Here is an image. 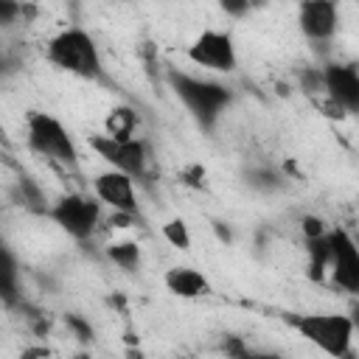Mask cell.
Segmentation results:
<instances>
[{
	"label": "cell",
	"mask_w": 359,
	"mask_h": 359,
	"mask_svg": "<svg viewBox=\"0 0 359 359\" xmlns=\"http://www.w3.org/2000/svg\"><path fill=\"white\" fill-rule=\"evenodd\" d=\"M165 81H168L171 93L177 95V101L196 121V126L205 132H213L219 118L224 115V109H230V104H233V90L222 81L191 76V73L177 70V67L165 70Z\"/></svg>",
	"instance_id": "obj_1"
},
{
	"label": "cell",
	"mask_w": 359,
	"mask_h": 359,
	"mask_svg": "<svg viewBox=\"0 0 359 359\" xmlns=\"http://www.w3.org/2000/svg\"><path fill=\"white\" fill-rule=\"evenodd\" d=\"M45 59L53 67H59L62 73H70L76 79H84V81L104 79L101 50L95 45V39L79 25H70V28L53 34L45 45Z\"/></svg>",
	"instance_id": "obj_2"
},
{
	"label": "cell",
	"mask_w": 359,
	"mask_h": 359,
	"mask_svg": "<svg viewBox=\"0 0 359 359\" xmlns=\"http://www.w3.org/2000/svg\"><path fill=\"white\" fill-rule=\"evenodd\" d=\"M283 320L314 348L328 356H348L353 345V320L337 311H306V314H283Z\"/></svg>",
	"instance_id": "obj_3"
},
{
	"label": "cell",
	"mask_w": 359,
	"mask_h": 359,
	"mask_svg": "<svg viewBox=\"0 0 359 359\" xmlns=\"http://www.w3.org/2000/svg\"><path fill=\"white\" fill-rule=\"evenodd\" d=\"M25 143L34 154L45 157L48 163H56L62 168H76L79 165V149L73 135L67 132V126L42 112V109H31L25 118Z\"/></svg>",
	"instance_id": "obj_4"
},
{
	"label": "cell",
	"mask_w": 359,
	"mask_h": 359,
	"mask_svg": "<svg viewBox=\"0 0 359 359\" xmlns=\"http://www.w3.org/2000/svg\"><path fill=\"white\" fill-rule=\"evenodd\" d=\"M48 219H50L62 233H67L70 238L87 241V238H93V233H95L98 224H101V202H98L95 196L70 191V194H62L59 199L50 202Z\"/></svg>",
	"instance_id": "obj_5"
},
{
	"label": "cell",
	"mask_w": 359,
	"mask_h": 359,
	"mask_svg": "<svg viewBox=\"0 0 359 359\" xmlns=\"http://www.w3.org/2000/svg\"><path fill=\"white\" fill-rule=\"evenodd\" d=\"M90 149L109 163V168H118L123 174H129L132 180L146 177L149 168V146L140 137H126V140H115L109 135H90Z\"/></svg>",
	"instance_id": "obj_6"
},
{
	"label": "cell",
	"mask_w": 359,
	"mask_h": 359,
	"mask_svg": "<svg viewBox=\"0 0 359 359\" xmlns=\"http://www.w3.org/2000/svg\"><path fill=\"white\" fill-rule=\"evenodd\" d=\"M185 56L191 65L210 70V73H233L238 67V53H236V42L227 31H216L208 28L199 36H194V42L185 48Z\"/></svg>",
	"instance_id": "obj_7"
},
{
	"label": "cell",
	"mask_w": 359,
	"mask_h": 359,
	"mask_svg": "<svg viewBox=\"0 0 359 359\" xmlns=\"http://www.w3.org/2000/svg\"><path fill=\"white\" fill-rule=\"evenodd\" d=\"M328 275L342 292H359V247L345 227L328 230Z\"/></svg>",
	"instance_id": "obj_8"
},
{
	"label": "cell",
	"mask_w": 359,
	"mask_h": 359,
	"mask_svg": "<svg viewBox=\"0 0 359 359\" xmlns=\"http://www.w3.org/2000/svg\"><path fill=\"white\" fill-rule=\"evenodd\" d=\"M323 95L342 115L359 109V70L353 62H325L323 65Z\"/></svg>",
	"instance_id": "obj_9"
},
{
	"label": "cell",
	"mask_w": 359,
	"mask_h": 359,
	"mask_svg": "<svg viewBox=\"0 0 359 359\" xmlns=\"http://www.w3.org/2000/svg\"><path fill=\"white\" fill-rule=\"evenodd\" d=\"M297 28L311 45H328L339 28L337 0H300L297 3Z\"/></svg>",
	"instance_id": "obj_10"
},
{
	"label": "cell",
	"mask_w": 359,
	"mask_h": 359,
	"mask_svg": "<svg viewBox=\"0 0 359 359\" xmlns=\"http://www.w3.org/2000/svg\"><path fill=\"white\" fill-rule=\"evenodd\" d=\"M93 196L112 208V213H129L137 216V194H135V180L118 168H107L95 174L93 180Z\"/></svg>",
	"instance_id": "obj_11"
},
{
	"label": "cell",
	"mask_w": 359,
	"mask_h": 359,
	"mask_svg": "<svg viewBox=\"0 0 359 359\" xmlns=\"http://www.w3.org/2000/svg\"><path fill=\"white\" fill-rule=\"evenodd\" d=\"M163 283L174 297H182V300H196V297L210 294V280L194 266H171V269H165Z\"/></svg>",
	"instance_id": "obj_12"
},
{
	"label": "cell",
	"mask_w": 359,
	"mask_h": 359,
	"mask_svg": "<svg viewBox=\"0 0 359 359\" xmlns=\"http://www.w3.org/2000/svg\"><path fill=\"white\" fill-rule=\"evenodd\" d=\"M20 261L8 241L0 236V303L6 306H20Z\"/></svg>",
	"instance_id": "obj_13"
},
{
	"label": "cell",
	"mask_w": 359,
	"mask_h": 359,
	"mask_svg": "<svg viewBox=\"0 0 359 359\" xmlns=\"http://www.w3.org/2000/svg\"><path fill=\"white\" fill-rule=\"evenodd\" d=\"M14 199H17V205H22L25 210H31V213H36V216H48L50 202H48L45 191L36 185L34 177H28V174H20V177H17Z\"/></svg>",
	"instance_id": "obj_14"
},
{
	"label": "cell",
	"mask_w": 359,
	"mask_h": 359,
	"mask_svg": "<svg viewBox=\"0 0 359 359\" xmlns=\"http://www.w3.org/2000/svg\"><path fill=\"white\" fill-rule=\"evenodd\" d=\"M244 182H247L252 191H258V194H278V191L286 185V177H283L280 168L261 163V165H250V168L244 171Z\"/></svg>",
	"instance_id": "obj_15"
},
{
	"label": "cell",
	"mask_w": 359,
	"mask_h": 359,
	"mask_svg": "<svg viewBox=\"0 0 359 359\" xmlns=\"http://www.w3.org/2000/svg\"><path fill=\"white\" fill-rule=\"evenodd\" d=\"M306 255H309V264H306L309 278L311 280H323L328 275V233L306 238Z\"/></svg>",
	"instance_id": "obj_16"
},
{
	"label": "cell",
	"mask_w": 359,
	"mask_h": 359,
	"mask_svg": "<svg viewBox=\"0 0 359 359\" xmlns=\"http://www.w3.org/2000/svg\"><path fill=\"white\" fill-rule=\"evenodd\" d=\"M135 126H137V115L129 107H115L109 109V115L104 118V135L115 137V140H126L135 137Z\"/></svg>",
	"instance_id": "obj_17"
},
{
	"label": "cell",
	"mask_w": 359,
	"mask_h": 359,
	"mask_svg": "<svg viewBox=\"0 0 359 359\" xmlns=\"http://www.w3.org/2000/svg\"><path fill=\"white\" fill-rule=\"evenodd\" d=\"M104 252H107V258H109L118 269H123V272H137L140 264H143V252H140V244H137V241H115V244H109Z\"/></svg>",
	"instance_id": "obj_18"
},
{
	"label": "cell",
	"mask_w": 359,
	"mask_h": 359,
	"mask_svg": "<svg viewBox=\"0 0 359 359\" xmlns=\"http://www.w3.org/2000/svg\"><path fill=\"white\" fill-rule=\"evenodd\" d=\"M163 238L177 250H191V230L182 219H171L163 224Z\"/></svg>",
	"instance_id": "obj_19"
},
{
	"label": "cell",
	"mask_w": 359,
	"mask_h": 359,
	"mask_svg": "<svg viewBox=\"0 0 359 359\" xmlns=\"http://www.w3.org/2000/svg\"><path fill=\"white\" fill-rule=\"evenodd\" d=\"M297 84L306 95H314V98L323 95V67H314V65L300 67L297 70Z\"/></svg>",
	"instance_id": "obj_20"
},
{
	"label": "cell",
	"mask_w": 359,
	"mask_h": 359,
	"mask_svg": "<svg viewBox=\"0 0 359 359\" xmlns=\"http://www.w3.org/2000/svg\"><path fill=\"white\" fill-rule=\"evenodd\" d=\"M65 325L70 328V334H73L79 342H90V339L95 337V331H93L90 320H84L81 314H67V317H65Z\"/></svg>",
	"instance_id": "obj_21"
},
{
	"label": "cell",
	"mask_w": 359,
	"mask_h": 359,
	"mask_svg": "<svg viewBox=\"0 0 359 359\" xmlns=\"http://www.w3.org/2000/svg\"><path fill=\"white\" fill-rule=\"evenodd\" d=\"M22 17V3L20 0H0V28L17 25Z\"/></svg>",
	"instance_id": "obj_22"
},
{
	"label": "cell",
	"mask_w": 359,
	"mask_h": 359,
	"mask_svg": "<svg viewBox=\"0 0 359 359\" xmlns=\"http://www.w3.org/2000/svg\"><path fill=\"white\" fill-rule=\"evenodd\" d=\"M222 351H224V356H236V359L252 356V351L247 348V342H244L241 337H233V334H227V337L222 339Z\"/></svg>",
	"instance_id": "obj_23"
},
{
	"label": "cell",
	"mask_w": 359,
	"mask_h": 359,
	"mask_svg": "<svg viewBox=\"0 0 359 359\" xmlns=\"http://www.w3.org/2000/svg\"><path fill=\"white\" fill-rule=\"evenodd\" d=\"M219 8H222L227 17L241 20V17H247V14H250L252 0H219Z\"/></svg>",
	"instance_id": "obj_24"
},
{
	"label": "cell",
	"mask_w": 359,
	"mask_h": 359,
	"mask_svg": "<svg viewBox=\"0 0 359 359\" xmlns=\"http://www.w3.org/2000/svg\"><path fill=\"white\" fill-rule=\"evenodd\" d=\"M300 227H303V238H314V236H323V233H328V224H325L320 216H314V213L303 216Z\"/></svg>",
	"instance_id": "obj_25"
},
{
	"label": "cell",
	"mask_w": 359,
	"mask_h": 359,
	"mask_svg": "<svg viewBox=\"0 0 359 359\" xmlns=\"http://www.w3.org/2000/svg\"><path fill=\"white\" fill-rule=\"evenodd\" d=\"M20 70V59L11 56L8 50H0V81H6L8 76H14Z\"/></svg>",
	"instance_id": "obj_26"
},
{
	"label": "cell",
	"mask_w": 359,
	"mask_h": 359,
	"mask_svg": "<svg viewBox=\"0 0 359 359\" xmlns=\"http://www.w3.org/2000/svg\"><path fill=\"white\" fill-rule=\"evenodd\" d=\"M182 180H185L188 185H194V188H202V185H205V168H202L199 163H194V165H188V168L182 171Z\"/></svg>",
	"instance_id": "obj_27"
},
{
	"label": "cell",
	"mask_w": 359,
	"mask_h": 359,
	"mask_svg": "<svg viewBox=\"0 0 359 359\" xmlns=\"http://www.w3.org/2000/svg\"><path fill=\"white\" fill-rule=\"evenodd\" d=\"M50 351L48 348H28V351H22V356H48Z\"/></svg>",
	"instance_id": "obj_28"
}]
</instances>
